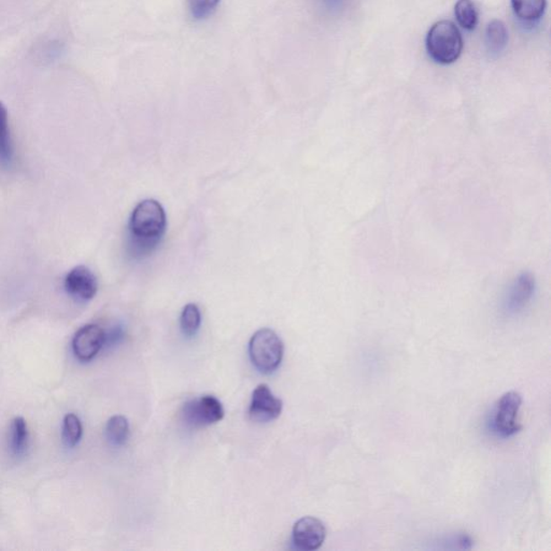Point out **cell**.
Masks as SVG:
<instances>
[{
  "instance_id": "obj_2",
  "label": "cell",
  "mask_w": 551,
  "mask_h": 551,
  "mask_svg": "<svg viewBox=\"0 0 551 551\" xmlns=\"http://www.w3.org/2000/svg\"><path fill=\"white\" fill-rule=\"evenodd\" d=\"M426 51L434 62L450 65L458 61L463 50L460 31L451 21L436 22L425 40Z\"/></svg>"
},
{
  "instance_id": "obj_13",
  "label": "cell",
  "mask_w": 551,
  "mask_h": 551,
  "mask_svg": "<svg viewBox=\"0 0 551 551\" xmlns=\"http://www.w3.org/2000/svg\"><path fill=\"white\" fill-rule=\"evenodd\" d=\"M512 7L521 21L534 22L542 18L547 0H512Z\"/></svg>"
},
{
  "instance_id": "obj_4",
  "label": "cell",
  "mask_w": 551,
  "mask_h": 551,
  "mask_svg": "<svg viewBox=\"0 0 551 551\" xmlns=\"http://www.w3.org/2000/svg\"><path fill=\"white\" fill-rule=\"evenodd\" d=\"M181 415L188 426L204 428L220 423L224 418V408L217 398L204 396L183 405Z\"/></svg>"
},
{
  "instance_id": "obj_12",
  "label": "cell",
  "mask_w": 551,
  "mask_h": 551,
  "mask_svg": "<svg viewBox=\"0 0 551 551\" xmlns=\"http://www.w3.org/2000/svg\"><path fill=\"white\" fill-rule=\"evenodd\" d=\"M13 159V143H11L8 110L0 101V165L8 166Z\"/></svg>"
},
{
  "instance_id": "obj_15",
  "label": "cell",
  "mask_w": 551,
  "mask_h": 551,
  "mask_svg": "<svg viewBox=\"0 0 551 551\" xmlns=\"http://www.w3.org/2000/svg\"><path fill=\"white\" fill-rule=\"evenodd\" d=\"M455 15L462 29L469 31L477 29L478 11L473 0H458L455 5Z\"/></svg>"
},
{
  "instance_id": "obj_1",
  "label": "cell",
  "mask_w": 551,
  "mask_h": 551,
  "mask_svg": "<svg viewBox=\"0 0 551 551\" xmlns=\"http://www.w3.org/2000/svg\"><path fill=\"white\" fill-rule=\"evenodd\" d=\"M166 214L154 199L140 202L129 219L132 246L138 255H145L158 246L166 230Z\"/></svg>"
},
{
  "instance_id": "obj_7",
  "label": "cell",
  "mask_w": 551,
  "mask_h": 551,
  "mask_svg": "<svg viewBox=\"0 0 551 551\" xmlns=\"http://www.w3.org/2000/svg\"><path fill=\"white\" fill-rule=\"evenodd\" d=\"M283 407V401L274 396L271 389L266 383H262L252 393L249 415L257 423H271L279 417Z\"/></svg>"
},
{
  "instance_id": "obj_10",
  "label": "cell",
  "mask_w": 551,
  "mask_h": 551,
  "mask_svg": "<svg viewBox=\"0 0 551 551\" xmlns=\"http://www.w3.org/2000/svg\"><path fill=\"white\" fill-rule=\"evenodd\" d=\"M534 292H536V280H534L533 276L528 273L521 274L507 291L504 302L506 312L514 315V313L525 310V307L532 300Z\"/></svg>"
},
{
  "instance_id": "obj_8",
  "label": "cell",
  "mask_w": 551,
  "mask_h": 551,
  "mask_svg": "<svg viewBox=\"0 0 551 551\" xmlns=\"http://www.w3.org/2000/svg\"><path fill=\"white\" fill-rule=\"evenodd\" d=\"M107 334L97 324H88L75 333L73 339V350L80 361L88 362L94 359L106 344Z\"/></svg>"
},
{
  "instance_id": "obj_9",
  "label": "cell",
  "mask_w": 551,
  "mask_h": 551,
  "mask_svg": "<svg viewBox=\"0 0 551 551\" xmlns=\"http://www.w3.org/2000/svg\"><path fill=\"white\" fill-rule=\"evenodd\" d=\"M64 285L67 293L79 302L93 300L99 290L96 276L83 266L73 268L65 278Z\"/></svg>"
},
{
  "instance_id": "obj_3",
  "label": "cell",
  "mask_w": 551,
  "mask_h": 551,
  "mask_svg": "<svg viewBox=\"0 0 551 551\" xmlns=\"http://www.w3.org/2000/svg\"><path fill=\"white\" fill-rule=\"evenodd\" d=\"M283 340L271 328H261L253 335L249 343L252 364L263 374H272L283 362Z\"/></svg>"
},
{
  "instance_id": "obj_17",
  "label": "cell",
  "mask_w": 551,
  "mask_h": 551,
  "mask_svg": "<svg viewBox=\"0 0 551 551\" xmlns=\"http://www.w3.org/2000/svg\"><path fill=\"white\" fill-rule=\"evenodd\" d=\"M202 324V313L197 304H188L183 308L180 316V328L183 335L193 337L198 332Z\"/></svg>"
},
{
  "instance_id": "obj_6",
  "label": "cell",
  "mask_w": 551,
  "mask_h": 551,
  "mask_svg": "<svg viewBox=\"0 0 551 551\" xmlns=\"http://www.w3.org/2000/svg\"><path fill=\"white\" fill-rule=\"evenodd\" d=\"M327 529L316 517H302L295 522L292 538L301 550L312 551L320 548L326 541Z\"/></svg>"
},
{
  "instance_id": "obj_19",
  "label": "cell",
  "mask_w": 551,
  "mask_h": 551,
  "mask_svg": "<svg viewBox=\"0 0 551 551\" xmlns=\"http://www.w3.org/2000/svg\"><path fill=\"white\" fill-rule=\"evenodd\" d=\"M220 0H188L191 14L196 20H205L217 9Z\"/></svg>"
},
{
  "instance_id": "obj_14",
  "label": "cell",
  "mask_w": 551,
  "mask_h": 551,
  "mask_svg": "<svg viewBox=\"0 0 551 551\" xmlns=\"http://www.w3.org/2000/svg\"><path fill=\"white\" fill-rule=\"evenodd\" d=\"M106 439L111 445L120 447L126 444L129 437V424L124 415H113L106 424Z\"/></svg>"
},
{
  "instance_id": "obj_16",
  "label": "cell",
  "mask_w": 551,
  "mask_h": 551,
  "mask_svg": "<svg viewBox=\"0 0 551 551\" xmlns=\"http://www.w3.org/2000/svg\"><path fill=\"white\" fill-rule=\"evenodd\" d=\"M29 445V430L23 418L18 417L11 425L10 450L15 457L23 455Z\"/></svg>"
},
{
  "instance_id": "obj_5",
  "label": "cell",
  "mask_w": 551,
  "mask_h": 551,
  "mask_svg": "<svg viewBox=\"0 0 551 551\" xmlns=\"http://www.w3.org/2000/svg\"><path fill=\"white\" fill-rule=\"evenodd\" d=\"M522 398L520 393L515 391L506 392L496 403L494 425L496 432L504 437H510L520 430V410Z\"/></svg>"
},
{
  "instance_id": "obj_11",
  "label": "cell",
  "mask_w": 551,
  "mask_h": 551,
  "mask_svg": "<svg viewBox=\"0 0 551 551\" xmlns=\"http://www.w3.org/2000/svg\"><path fill=\"white\" fill-rule=\"evenodd\" d=\"M509 42V31L503 22L494 20L490 22L485 30V45L489 52L499 54L504 50Z\"/></svg>"
},
{
  "instance_id": "obj_18",
  "label": "cell",
  "mask_w": 551,
  "mask_h": 551,
  "mask_svg": "<svg viewBox=\"0 0 551 551\" xmlns=\"http://www.w3.org/2000/svg\"><path fill=\"white\" fill-rule=\"evenodd\" d=\"M63 442L67 447H74L83 436V425L74 414H68L63 423Z\"/></svg>"
}]
</instances>
